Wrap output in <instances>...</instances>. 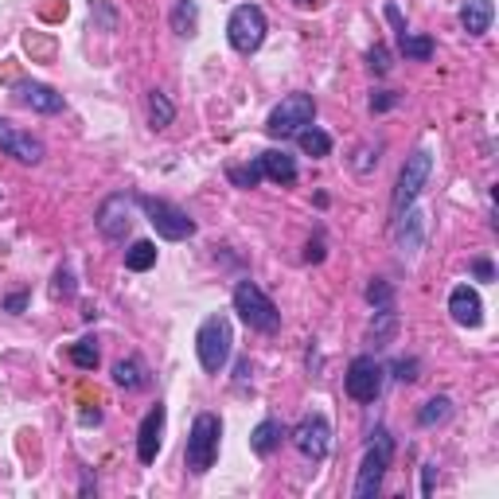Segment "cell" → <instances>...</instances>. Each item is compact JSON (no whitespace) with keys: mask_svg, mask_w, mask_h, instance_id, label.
Segmentation results:
<instances>
[{"mask_svg":"<svg viewBox=\"0 0 499 499\" xmlns=\"http://www.w3.org/2000/svg\"><path fill=\"white\" fill-rule=\"evenodd\" d=\"M230 347H234V331H230V320L222 316H207L195 331V355H199V367L207 375H219L230 359Z\"/></svg>","mask_w":499,"mask_h":499,"instance_id":"7a4b0ae2","label":"cell"},{"mask_svg":"<svg viewBox=\"0 0 499 499\" xmlns=\"http://www.w3.org/2000/svg\"><path fill=\"white\" fill-rule=\"evenodd\" d=\"M367 305L370 308H394V289H390V281L383 277H375L367 285Z\"/></svg>","mask_w":499,"mask_h":499,"instance_id":"f1b7e54d","label":"cell"},{"mask_svg":"<svg viewBox=\"0 0 499 499\" xmlns=\"http://www.w3.org/2000/svg\"><path fill=\"white\" fill-rule=\"evenodd\" d=\"M113 383L121 386V390H144L152 378H149L144 359L141 355H129V359H117V363H113Z\"/></svg>","mask_w":499,"mask_h":499,"instance_id":"ffe728a7","label":"cell"},{"mask_svg":"<svg viewBox=\"0 0 499 499\" xmlns=\"http://www.w3.org/2000/svg\"><path fill=\"white\" fill-rule=\"evenodd\" d=\"M156 266V246L149 238H136L129 250H125V269H133V273H144V269H152Z\"/></svg>","mask_w":499,"mask_h":499,"instance_id":"484cf974","label":"cell"},{"mask_svg":"<svg viewBox=\"0 0 499 499\" xmlns=\"http://www.w3.org/2000/svg\"><path fill=\"white\" fill-rule=\"evenodd\" d=\"M495 19V4L492 0H464L461 4V27L468 35H487Z\"/></svg>","mask_w":499,"mask_h":499,"instance_id":"ac0fdd59","label":"cell"},{"mask_svg":"<svg viewBox=\"0 0 499 499\" xmlns=\"http://www.w3.org/2000/svg\"><path fill=\"white\" fill-rule=\"evenodd\" d=\"M219 437H222V422L219 414H199L191 422L188 445H183V464L191 476H207L211 464L219 461Z\"/></svg>","mask_w":499,"mask_h":499,"instance_id":"6da1fadb","label":"cell"},{"mask_svg":"<svg viewBox=\"0 0 499 499\" xmlns=\"http://www.w3.org/2000/svg\"><path fill=\"white\" fill-rule=\"evenodd\" d=\"M172 32L180 39H191L195 32H199V4L195 0H175L172 8Z\"/></svg>","mask_w":499,"mask_h":499,"instance_id":"7402d4cb","label":"cell"},{"mask_svg":"<svg viewBox=\"0 0 499 499\" xmlns=\"http://www.w3.org/2000/svg\"><path fill=\"white\" fill-rule=\"evenodd\" d=\"M448 417H453V398H448V394H433L422 409H417V425H422V429L445 425Z\"/></svg>","mask_w":499,"mask_h":499,"instance_id":"603a6c76","label":"cell"},{"mask_svg":"<svg viewBox=\"0 0 499 499\" xmlns=\"http://www.w3.org/2000/svg\"><path fill=\"white\" fill-rule=\"evenodd\" d=\"M172 121H175L172 97L164 94V90H152V94H149V125H152V129H168Z\"/></svg>","mask_w":499,"mask_h":499,"instance_id":"cb8c5ba5","label":"cell"},{"mask_svg":"<svg viewBox=\"0 0 499 499\" xmlns=\"http://www.w3.org/2000/svg\"><path fill=\"white\" fill-rule=\"evenodd\" d=\"M71 363L82 367V370H94V367H97V347H94V339H78V344H71Z\"/></svg>","mask_w":499,"mask_h":499,"instance_id":"f546056e","label":"cell"},{"mask_svg":"<svg viewBox=\"0 0 499 499\" xmlns=\"http://www.w3.org/2000/svg\"><path fill=\"white\" fill-rule=\"evenodd\" d=\"M234 312H238L242 320H246V328H253V331H277L281 328V312H277V305L261 292L253 281H238L234 285Z\"/></svg>","mask_w":499,"mask_h":499,"instance_id":"5b68a950","label":"cell"},{"mask_svg":"<svg viewBox=\"0 0 499 499\" xmlns=\"http://www.w3.org/2000/svg\"><path fill=\"white\" fill-rule=\"evenodd\" d=\"M164 425H168V409L156 402L149 414H144L141 429H136V461L141 464L156 461V453H160V445H164Z\"/></svg>","mask_w":499,"mask_h":499,"instance_id":"4fadbf2b","label":"cell"},{"mask_svg":"<svg viewBox=\"0 0 499 499\" xmlns=\"http://www.w3.org/2000/svg\"><path fill=\"white\" fill-rule=\"evenodd\" d=\"M133 207H136L133 195H125V191L105 195V199L97 203V211H94L97 234H102L105 242H125V234L133 230Z\"/></svg>","mask_w":499,"mask_h":499,"instance_id":"ba28073f","label":"cell"},{"mask_svg":"<svg viewBox=\"0 0 499 499\" xmlns=\"http://www.w3.org/2000/svg\"><path fill=\"white\" fill-rule=\"evenodd\" d=\"M312 121H316V102H312V94H289L269 110L266 133L269 136H297Z\"/></svg>","mask_w":499,"mask_h":499,"instance_id":"52a82bcc","label":"cell"},{"mask_svg":"<svg viewBox=\"0 0 499 499\" xmlns=\"http://www.w3.org/2000/svg\"><path fill=\"white\" fill-rule=\"evenodd\" d=\"M261 164V175L273 183H281V188H289V183H297V160L285 152V149H266L258 156Z\"/></svg>","mask_w":499,"mask_h":499,"instance_id":"e0dca14e","label":"cell"},{"mask_svg":"<svg viewBox=\"0 0 499 499\" xmlns=\"http://www.w3.org/2000/svg\"><path fill=\"white\" fill-rule=\"evenodd\" d=\"M472 273H476L480 281H495V266H492L487 258H476V261H472Z\"/></svg>","mask_w":499,"mask_h":499,"instance_id":"e575fe53","label":"cell"},{"mask_svg":"<svg viewBox=\"0 0 499 499\" xmlns=\"http://www.w3.org/2000/svg\"><path fill=\"white\" fill-rule=\"evenodd\" d=\"M344 386L355 402H375L383 394V367H378L375 355H355L347 363V375H344Z\"/></svg>","mask_w":499,"mask_h":499,"instance_id":"8fae6325","label":"cell"},{"mask_svg":"<svg viewBox=\"0 0 499 499\" xmlns=\"http://www.w3.org/2000/svg\"><path fill=\"white\" fill-rule=\"evenodd\" d=\"M367 66H370V71H375L378 78L390 74V66H394V63H390V47H383V43L370 47V51H367Z\"/></svg>","mask_w":499,"mask_h":499,"instance_id":"4dcf8cb0","label":"cell"},{"mask_svg":"<svg viewBox=\"0 0 499 499\" xmlns=\"http://www.w3.org/2000/svg\"><path fill=\"white\" fill-rule=\"evenodd\" d=\"M398 51L406 58H414V63H429V58H433V39L406 32V35H398Z\"/></svg>","mask_w":499,"mask_h":499,"instance_id":"4316f807","label":"cell"},{"mask_svg":"<svg viewBox=\"0 0 499 499\" xmlns=\"http://www.w3.org/2000/svg\"><path fill=\"white\" fill-rule=\"evenodd\" d=\"M448 316L461 328H480L484 324V300L472 285H456L448 292Z\"/></svg>","mask_w":499,"mask_h":499,"instance_id":"2e32d148","label":"cell"},{"mask_svg":"<svg viewBox=\"0 0 499 499\" xmlns=\"http://www.w3.org/2000/svg\"><path fill=\"white\" fill-rule=\"evenodd\" d=\"M394 378H398V383H414V378H417V359H398V363H394Z\"/></svg>","mask_w":499,"mask_h":499,"instance_id":"836d02e7","label":"cell"},{"mask_svg":"<svg viewBox=\"0 0 499 499\" xmlns=\"http://www.w3.org/2000/svg\"><path fill=\"white\" fill-rule=\"evenodd\" d=\"M425 230H429L425 211H417L414 203H409V207L398 211V219H394V246L402 253H417L425 246Z\"/></svg>","mask_w":499,"mask_h":499,"instance_id":"5bb4252c","label":"cell"},{"mask_svg":"<svg viewBox=\"0 0 499 499\" xmlns=\"http://www.w3.org/2000/svg\"><path fill=\"white\" fill-rule=\"evenodd\" d=\"M429 172H433V152L429 149H417L406 156L402 172H398V183H394V214L406 211L422 195V188L429 183Z\"/></svg>","mask_w":499,"mask_h":499,"instance_id":"9c48e42d","label":"cell"},{"mask_svg":"<svg viewBox=\"0 0 499 499\" xmlns=\"http://www.w3.org/2000/svg\"><path fill=\"white\" fill-rule=\"evenodd\" d=\"M305 261H324V238H320V234H316V238L308 242V250H305Z\"/></svg>","mask_w":499,"mask_h":499,"instance_id":"8d00e7d4","label":"cell"},{"mask_svg":"<svg viewBox=\"0 0 499 499\" xmlns=\"http://www.w3.org/2000/svg\"><path fill=\"white\" fill-rule=\"evenodd\" d=\"M4 308H8V312H24V308H27V292H12V297L4 300Z\"/></svg>","mask_w":499,"mask_h":499,"instance_id":"f35d334b","label":"cell"},{"mask_svg":"<svg viewBox=\"0 0 499 499\" xmlns=\"http://www.w3.org/2000/svg\"><path fill=\"white\" fill-rule=\"evenodd\" d=\"M55 297H63V300H71V297H74V273L66 269V266L55 273Z\"/></svg>","mask_w":499,"mask_h":499,"instance_id":"1f68e13d","label":"cell"},{"mask_svg":"<svg viewBox=\"0 0 499 499\" xmlns=\"http://www.w3.org/2000/svg\"><path fill=\"white\" fill-rule=\"evenodd\" d=\"M12 97L19 105H27V110H35V113H63L66 110V97L63 94L51 90V86H43V82H32V78L16 82Z\"/></svg>","mask_w":499,"mask_h":499,"instance_id":"9a60e30c","label":"cell"},{"mask_svg":"<svg viewBox=\"0 0 499 499\" xmlns=\"http://www.w3.org/2000/svg\"><path fill=\"white\" fill-rule=\"evenodd\" d=\"M390 456H394V441H390L386 429H375L370 448L363 453V461H359V472H355V487H351V495H355V499L378 495V487H383V480H386Z\"/></svg>","mask_w":499,"mask_h":499,"instance_id":"3957f363","label":"cell"},{"mask_svg":"<svg viewBox=\"0 0 499 499\" xmlns=\"http://www.w3.org/2000/svg\"><path fill=\"white\" fill-rule=\"evenodd\" d=\"M297 4H312V0H297Z\"/></svg>","mask_w":499,"mask_h":499,"instance_id":"60d3db41","label":"cell"},{"mask_svg":"<svg viewBox=\"0 0 499 499\" xmlns=\"http://www.w3.org/2000/svg\"><path fill=\"white\" fill-rule=\"evenodd\" d=\"M246 375H250V359H242L238 363V386H246Z\"/></svg>","mask_w":499,"mask_h":499,"instance_id":"ab89813d","label":"cell"},{"mask_svg":"<svg viewBox=\"0 0 499 499\" xmlns=\"http://www.w3.org/2000/svg\"><path fill=\"white\" fill-rule=\"evenodd\" d=\"M289 441L297 445V453L305 456V461L320 464L328 456V448H331V425H328V417L324 414H305L297 425H292Z\"/></svg>","mask_w":499,"mask_h":499,"instance_id":"30bf717a","label":"cell"},{"mask_svg":"<svg viewBox=\"0 0 499 499\" xmlns=\"http://www.w3.org/2000/svg\"><path fill=\"white\" fill-rule=\"evenodd\" d=\"M227 180L234 183V188L250 191V188H258L266 175H261V164H258V160H250V164H230V168H227Z\"/></svg>","mask_w":499,"mask_h":499,"instance_id":"83f0119b","label":"cell"},{"mask_svg":"<svg viewBox=\"0 0 499 499\" xmlns=\"http://www.w3.org/2000/svg\"><path fill=\"white\" fill-rule=\"evenodd\" d=\"M136 207L149 214V222L156 227L164 242H183L195 234V219L183 207H175L168 199H156V195H136Z\"/></svg>","mask_w":499,"mask_h":499,"instance_id":"277c9868","label":"cell"},{"mask_svg":"<svg viewBox=\"0 0 499 499\" xmlns=\"http://www.w3.org/2000/svg\"><path fill=\"white\" fill-rule=\"evenodd\" d=\"M297 144H300V152L305 156H328L331 152V136L324 133V129H316V125H305V129L297 133Z\"/></svg>","mask_w":499,"mask_h":499,"instance_id":"d4e9b609","label":"cell"},{"mask_svg":"<svg viewBox=\"0 0 499 499\" xmlns=\"http://www.w3.org/2000/svg\"><path fill=\"white\" fill-rule=\"evenodd\" d=\"M266 32H269V19L258 4H238L227 19V39L238 55H253L261 43H266Z\"/></svg>","mask_w":499,"mask_h":499,"instance_id":"8992f818","label":"cell"},{"mask_svg":"<svg viewBox=\"0 0 499 499\" xmlns=\"http://www.w3.org/2000/svg\"><path fill=\"white\" fill-rule=\"evenodd\" d=\"M398 105V94H390V90H375L370 94V110L375 113H386V110H394Z\"/></svg>","mask_w":499,"mask_h":499,"instance_id":"d6a6232c","label":"cell"},{"mask_svg":"<svg viewBox=\"0 0 499 499\" xmlns=\"http://www.w3.org/2000/svg\"><path fill=\"white\" fill-rule=\"evenodd\" d=\"M289 437V429L277 422V417H266V422H258L253 425V433H250V448L258 456H273L281 448V441Z\"/></svg>","mask_w":499,"mask_h":499,"instance_id":"d6986e66","label":"cell"},{"mask_svg":"<svg viewBox=\"0 0 499 499\" xmlns=\"http://www.w3.org/2000/svg\"><path fill=\"white\" fill-rule=\"evenodd\" d=\"M394 331H398V312L394 308H375V320H370V328H367V344L386 347L390 339H394Z\"/></svg>","mask_w":499,"mask_h":499,"instance_id":"44dd1931","label":"cell"},{"mask_svg":"<svg viewBox=\"0 0 499 499\" xmlns=\"http://www.w3.org/2000/svg\"><path fill=\"white\" fill-rule=\"evenodd\" d=\"M383 12H386L390 24H394V32H398V35H406V19H402V12H398V4H386Z\"/></svg>","mask_w":499,"mask_h":499,"instance_id":"d590c367","label":"cell"},{"mask_svg":"<svg viewBox=\"0 0 499 499\" xmlns=\"http://www.w3.org/2000/svg\"><path fill=\"white\" fill-rule=\"evenodd\" d=\"M0 152L12 156V160H19V164H39L43 160V141L32 133H24V129H16L12 121L0 117Z\"/></svg>","mask_w":499,"mask_h":499,"instance_id":"7c38bea8","label":"cell"},{"mask_svg":"<svg viewBox=\"0 0 499 499\" xmlns=\"http://www.w3.org/2000/svg\"><path fill=\"white\" fill-rule=\"evenodd\" d=\"M433 480H437V464L422 468V495H433Z\"/></svg>","mask_w":499,"mask_h":499,"instance_id":"74e56055","label":"cell"}]
</instances>
